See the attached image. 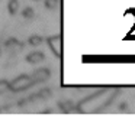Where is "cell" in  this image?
<instances>
[{"label":"cell","mask_w":135,"mask_h":127,"mask_svg":"<svg viewBox=\"0 0 135 127\" xmlns=\"http://www.w3.org/2000/svg\"><path fill=\"white\" fill-rule=\"evenodd\" d=\"M26 61L29 64H33V65H35V64H39L41 61H44V54H42V52H32L31 55L26 56Z\"/></svg>","instance_id":"obj_5"},{"label":"cell","mask_w":135,"mask_h":127,"mask_svg":"<svg viewBox=\"0 0 135 127\" xmlns=\"http://www.w3.org/2000/svg\"><path fill=\"white\" fill-rule=\"evenodd\" d=\"M32 84H35L32 80V77L21 75V77L16 78L15 81L9 82V89H12V91H23V89H26L28 87H31Z\"/></svg>","instance_id":"obj_2"},{"label":"cell","mask_w":135,"mask_h":127,"mask_svg":"<svg viewBox=\"0 0 135 127\" xmlns=\"http://www.w3.org/2000/svg\"><path fill=\"white\" fill-rule=\"evenodd\" d=\"M48 43H50L51 51L55 54V56H61V38L60 36H54L48 39Z\"/></svg>","instance_id":"obj_3"},{"label":"cell","mask_w":135,"mask_h":127,"mask_svg":"<svg viewBox=\"0 0 135 127\" xmlns=\"http://www.w3.org/2000/svg\"><path fill=\"white\" fill-rule=\"evenodd\" d=\"M57 4H58V0H47L45 2L47 9H57Z\"/></svg>","instance_id":"obj_9"},{"label":"cell","mask_w":135,"mask_h":127,"mask_svg":"<svg viewBox=\"0 0 135 127\" xmlns=\"http://www.w3.org/2000/svg\"><path fill=\"white\" fill-rule=\"evenodd\" d=\"M60 107H61L64 111H70L71 108H73V105H71V103H61L60 104Z\"/></svg>","instance_id":"obj_11"},{"label":"cell","mask_w":135,"mask_h":127,"mask_svg":"<svg viewBox=\"0 0 135 127\" xmlns=\"http://www.w3.org/2000/svg\"><path fill=\"white\" fill-rule=\"evenodd\" d=\"M41 42H42V38L41 36H31L29 38V43L31 45H33V46H38V45H41Z\"/></svg>","instance_id":"obj_7"},{"label":"cell","mask_w":135,"mask_h":127,"mask_svg":"<svg viewBox=\"0 0 135 127\" xmlns=\"http://www.w3.org/2000/svg\"><path fill=\"white\" fill-rule=\"evenodd\" d=\"M31 77H32L33 82H42V81H47L48 78H50V71H48V69H45V68L36 69V71L33 72Z\"/></svg>","instance_id":"obj_4"},{"label":"cell","mask_w":135,"mask_h":127,"mask_svg":"<svg viewBox=\"0 0 135 127\" xmlns=\"http://www.w3.org/2000/svg\"><path fill=\"white\" fill-rule=\"evenodd\" d=\"M23 17H25V19H28V20L32 19V17H33V10H32V9H31V7L25 9V10H23Z\"/></svg>","instance_id":"obj_8"},{"label":"cell","mask_w":135,"mask_h":127,"mask_svg":"<svg viewBox=\"0 0 135 127\" xmlns=\"http://www.w3.org/2000/svg\"><path fill=\"white\" fill-rule=\"evenodd\" d=\"M118 94L116 89H103V91L96 92L94 95L89 97L87 100H84L79 105V110L83 113H94L100 111L102 108H105L108 104H110V101L115 98V95Z\"/></svg>","instance_id":"obj_1"},{"label":"cell","mask_w":135,"mask_h":127,"mask_svg":"<svg viewBox=\"0 0 135 127\" xmlns=\"http://www.w3.org/2000/svg\"><path fill=\"white\" fill-rule=\"evenodd\" d=\"M18 7H19L18 0H10V2H9V6H7V9H9L10 14H15L16 12H18Z\"/></svg>","instance_id":"obj_6"},{"label":"cell","mask_w":135,"mask_h":127,"mask_svg":"<svg viewBox=\"0 0 135 127\" xmlns=\"http://www.w3.org/2000/svg\"><path fill=\"white\" fill-rule=\"evenodd\" d=\"M7 89H9V82L7 81H0V94L7 91Z\"/></svg>","instance_id":"obj_10"}]
</instances>
